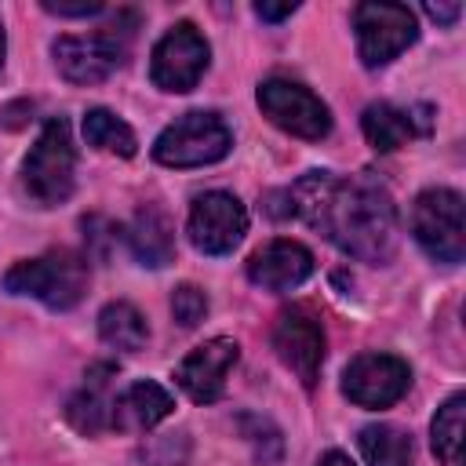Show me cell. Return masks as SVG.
<instances>
[{"instance_id": "cell-2", "label": "cell", "mask_w": 466, "mask_h": 466, "mask_svg": "<svg viewBox=\"0 0 466 466\" xmlns=\"http://www.w3.org/2000/svg\"><path fill=\"white\" fill-rule=\"evenodd\" d=\"M138 15L135 11H116L106 25H98L91 36H58L51 44L55 66L69 84H102L109 73H116L135 44Z\"/></svg>"}, {"instance_id": "cell-16", "label": "cell", "mask_w": 466, "mask_h": 466, "mask_svg": "<svg viewBox=\"0 0 466 466\" xmlns=\"http://www.w3.org/2000/svg\"><path fill=\"white\" fill-rule=\"evenodd\" d=\"M113 364H91L80 390L66 400V422L84 433V437H98L106 430H113Z\"/></svg>"}, {"instance_id": "cell-1", "label": "cell", "mask_w": 466, "mask_h": 466, "mask_svg": "<svg viewBox=\"0 0 466 466\" xmlns=\"http://www.w3.org/2000/svg\"><path fill=\"white\" fill-rule=\"evenodd\" d=\"M295 215L320 229L350 258L382 266L397 251V208L382 182L364 175L309 171L288 186Z\"/></svg>"}, {"instance_id": "cell-11", "label": "cell", "mask_w": 466, "mask_h": 466, "mask_svg": "<svg viewBox=\"0 0 466 466\" xmlns=\"http://www.w3.org/2000/svg\"><path fill=\"white\" fill-rule=\"evenodd\" d=\"M186 233H189L197 251H204V255H229L244 240V233H248V211L226 189L200 193L193 200V208H189Z\"/></svg>"}, {"instance_id": "cell-5", "label": "cell", "mask_w": 466, "mask_h": 466, "mask_svg": "<svg viewBox=\"0 0 466 466\" xmlns=\"http://www.w3.org/2000/svg\"><path fill=\"white\" fill-rule=\"evenodd\" d=\"M229 146H233V131L226 127V120L211 109H193L157 135L153 160L167 167H204L222 160Z\"/></svg>"}, {"instance_id": "cell-18", "label": "cell", "mask_w": 466, "mask_h": 466, "mask_svg": "<svg viewBox=\"0 0 466 466\" xmlns=\"http://www.w3.org/2000/svg\"><path fill=\"white\" fill-rule=\"evenodd\" d=\"M124 240H127L131 255L149 269L175 262V226H171L167 211L157 204H142L135 211V218L124 229Z\"/></svg>"}, {"instance_id": "cell-13", "label": "cell", "mask_w": 466, "mask_h": 466, "mask_svg": "<svg viewBox=\"0 0 466 466\" xmlns=\"http://www.w3.org/2000/svg\"><path fill=\"white\" fill-rule=\"evenodd\" d=\"M237 360H240V346L226 335H215L182 357V364L175 368V382L189 400L211 404L226 393V379L237 368Z\"/></svg>"}, {"instance_id": "cell-26", "label": "cell", "mask_w": 466, "mask_h": 466, "mask_svg": "<svg viewBox=\"0 0 466 466\" xmlns=\"http://www.w3.org/2000/svg\"><path fill=\"white\" fill-rule=\"evenodd\" d=\"M266 204V215H273V218H291L295 215V204H291V193L288 189H273V193H266L262 197Z\"/></svg>"}, {"instance_id": "cell-8", "label": "cell", "mask_w": 466, "mask_h": 466, "mask_svg": "<svg viewBox=\"0 0 466 466\" xmlns=\"http://www.w3.org/2000/svg\"><path fill=\"white\" fill-rule=\"evenodd\" d=\"M258 109L269 124H277L280 131L306 138V142H320L331 131V109L302 84L284 80V76H269L258 84Z\"/></svg>"}, {"instance_id": "cell-12", "label": "cell", "mask_w": 466, "mask_h": 466, "mask_svg": "<svg viewBox=\"0 0 466 466\" xmlns=\"http://www.w3.org/2000/svg\"><path fill=\"white\" fill-rule=\"evenodd\" d=\"M411 386V368L393 353H360L342 371V393L357 408H390Z\"/></svg>"}, {"instance_id": "cell-10", "label": "cell", "mask_w": 466, "mask_h": 466, "mask_svg": "<svg viewBox=\"0 0 466 466\" xmlns=\"http://www.w3.org/2000/svg\"><path fill=\"white\" fill-rule=\"evenodd\" d=\"M324 324L309 306H291L277 317L273 324V350L280 357V364L288 371H295V379L313 390L320 379V364H324Z\"/></svg>"}, {"instance_id": "cell-6", "label": "cell", "mask_w": 466, "mask_h": 466, "mask_svg": "<svg viewBox=\"0 0 466 466\" xmlns=\"http://www.w3.org/2000/svg\"><path fill=\"white\" fill-rule=\"evenodd\" d=\"M411 237L433 262H444V266L462 262V255H466L462 197L444 186L422 189L411 204Z\"/></svg>"}, {"instance_id": "cell-25", "label": "cell", "mask_w": 466, "mask_h": 466, "mask_svg": "<svg viewBox=\"0 0 466 466\" xmlns=\"http://www.w3.org/2000/svg\"><path fill=\"white\" fill-rule=\"evenodd\" d=\"M47 15H58V18H91V15H102V4L98 0H80V4H62V0H44L40 4Z\"/></svg>"}, {"instance_id": "cell-24", "label": "cell", "mask_w": 466, "mask_h": 466, "mask_svg": "<svg viewBox=\"0 0 466 466\" xmlns=\"http://www.w3.org/2000/svg\"><path fill=\"white\" fill-rule=\"evenodd\" d=\"M171 313L182 328H197L208 317V295L197 284H178L171 291Z\"/></svg>"}, {"instance_id": "cell-3", "label": "cell", "mask_w": 466, "mask_h": 466, "mask_svg": "<svg viewBox=\"0 0 466 466\" xmlns=\"http://www.w3.org/2000/svg\"><path fill=\"white\" fill-rule=\"evenodd\" d=\"M87 255H76L69 248L22 258L4 273V291L7 295H25L44 302L47 309H73L87 295Z\"/></svg>"}, {"instance_id": "cell-29", "label": "cell", "mask_w": 466, "mask_h": 466, "mask_svg": "<svg viewBox=\"0 0 466 466\" xmlns=\"http://www.w3.org/2000/svg\"><path fill=\"white\" fill-rule=\"evenodd\" d=\"M317 466H353V459L350 455H342V451H328V455H320V462Z\"/></svg>"}, {"instance_id": "cell-4", "label": "cell", "mask_w": 466, "mask_h": 466, "mask_svg": "<svg viewBox=\"0 0 466 466\" xmlns=\"http://www.w3.org/2000/svg\"><path fill=\"white\" fill-rule=\"evenodd\" d=\"M76 182V149L66 116H51L22 160V186L40 208L66 204Z\"/></svg>"}, {"instance_id": "cell-19", "label": "cell", "mask_w": 466, "mask_h": 466, "mask_svg": "<svg viewBox=\"0 0 466 466\" xmlns=\"http://www.w3.org/2000/svg\"><path fill=\"white\" fill-rule=\"evenodd\" d=\"M357 448L368 466H415L411 433H404L400 426H390V422L364 426L357 437Z\"/></svg>"}, {"instance_id": "cell-14", "label": "cell", "mask_w": 466, "mask_h": 466, "mask_svg": "<svg viewBox=\"0 0 466 466\" xmlns=\"http://www.w3.org/2000/svg\"><path fill=\"white\" fill-rule=\"evenodd\" d=\"M313 277V251L299 240H269L248 258V280L266 291H291Z\"/></svg>"}, {"instance_id": "cell-7", "label": "cell", "mask_w": 466, "mask_h": 466, "mask_svg": "<svg viewBox=\"0 0 466 466\" xmlns=\"http://www.w3.org/2000/svg\"><path fill=\"white\" fill-rule=\"evenodd\" d=\"M353 33H357V55L368 69H379L393 62L404 47L415 44L419 22L404 4L368 0L353 7Z\"/></svg>"}, {"instance_id": "cell-17", "label": "cell", "mask_w": 466, "mask_h": 466, "mask_svg": "<svg viewBox=\"0 0 466 466\" xmlns=\"http://www.w3.org/2000/svg\"><path fill=\"white\" fill-rule=\"evenodd\" d=\"M175 411V397L153 382V379H138L127 390H120L113 397V430L120 433H146L157 422H164Z\"/></svg>"}, {"instance_id": "cell-22", "label": "cell", "mask_w": 466, "mask_h": 466, "mask_svg": "<svg viewBox=\"0 0 466 466\" xmlns=\"http://www.w3.org/2000/svg\"><path fill=\"white\" fill-rule=\"evenodd\" d=\"M84 138H87V146H95L102 153H116V157H135V149H138L135 131L109 109H87Z\"/></svg>"}, {"instance_id": "cell-20", "label": "cell", "mask_w": 466, "mask_h": 466, "mask_svg": "<svg viewBox=\"0 0 466 466\" xmlns=\"http://www.w3.org/2000/svg\"><path fill=\"white\" fill-rule=\"evenodd\" d=\"M98 339L120 353H138L149 339V328L131 302H109L98 313Z\"/></svg>"}, {"instance_id": "cell-28", "label": "cell", "mask_w": 466, "mask_h": 466, "mask_svg": "<svg viewBox=\"0 0 466 466\" xmlns=\"http://www.w3.org/2000/svg\"><path fill=\"white\" fill-rule=\"evenodd\" d=\"M433 22H441V25H451V22H459V15H462V4H426L422 7Z\"/></svg>"}, {"instance_id": "cell-15", "label": "cell", "mask_w": 466, "mask_h": 466, "mask_svg": "<svg viewBox=\"0 0 466 466\" xmlns=\"http://www.w3.org/2000/svg\"><path fill=\"white\" fill-rule=\"evenodd\" d=\"M360 131H364V138H368L371 149L393 153V149H400L408 138L433 131V109H430V106L397 109V106H390V102H371V106L360 113Z\"/></svg>"}, {"instance_id": "cell-9", "label": "cell", "mask_w": 466, "mask_h": 466, "mask_svg": "<svg viewBox=\"0 0 466 466\" xmlns=\"http://www.w3.org/2000/svg\"><path fill=\"white\" fill-rule=\"evenodd\" d=\"M208 58H211V47L200 36V29L193 22H178L157 40L153 58H149V76L160 91L182 95L197 87V80L208 69Z\"/></svg>"}, {"instance_id": "cell-30", "label": "cell", "mask_w": 466, "mask_h": 466, "mask_svg": "<svg viewBox=\"0 0 466 466\" xmlns=\"http://www.w3.org/2000/svg\"><path fill=\"white\" fill-rule=\"evenodd\" d=\"M4 51H7V36H4V22H0V69H4Z\"/></svg>"}, {"instance_id": "cell-21", "label": "cell", "mask_w": 466, "mask_h": 466, "mask_svg": "<svg viewBox=\"0 0 466 466\" xmlns=\"http://www.w3.org/2000/svg\"><path fill=\"white\" fill-rule=\"evenodd\" d=\"M462 415H466V397L451 393L430 422V444L444 466H462Z\"/></svg>"}, {"instance_id": "cell-23", "label": "cell", "mask_w": 466, "mask_h": 466, "mask_svg": "<svg viewBox=\"0 0 466 466\" xmlns=\"http://www.w3.org/2000/svg\"><path fill=\"white\" fill-rule=\"evenodd\" d=\"M237 426H240V437L251 444V451H255V459L262 462V466H273V462H280V455H284V437H280V430L266 419V415H240L237 419Z\"/></svg>"}, {"instance_id": "cell-27", "label": "cell", "mask_w": 466, "mask_h": 466, "mask_svg": "<svg viewBox=\"0 0 466 466\" xmlns=\"http://www.w3.org/2000/svg\"><path fill=\"white\" fill-rule=\"evenodd\" d=\"M295 11H299L295 0H284V4H266V0H262V4H255V15L266 18V22H284V18H291Z\"/></svg>"}]
</instances>
